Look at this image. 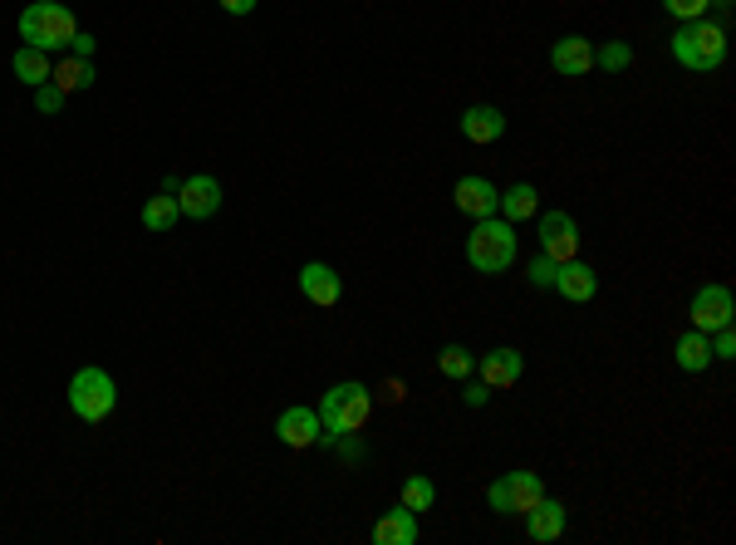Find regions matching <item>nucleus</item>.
Segmentation results:
<instances>
[{"label":"nucleus","mask_w":736,"mask_h":545,"mask_svg":"<svg viewBox=\"0 0 736 545\" xmlns=\"http://www.w3.org/2000/svg\"><path fill=\"white\" fill-rule=\"evenodd\" d=\"M521 374H525V354L521 349H487V354H477V378L481 384H491V388H511V384H521Z\"/></svg>","instance_id":"9d476101"},{"label":"nucleus","mask_w":736,"mask_h":545,"mask_svg":"<svg viewBox=\"0 0 736 545\" xmlns=\"http://www.w3.org/2000/svg\"><path fill=\"white\" fill-rule=\"evenodd\" d=\"M732 314H736V300H732L727 286H702L697 296H692V304H687L692 330H702V334H712V330H722V324H732Z\"/></svg>","instance_id":"0eeeda50"},{"label":"nucleus","mask_w":736,"mask_h":545,"mask_svg":"<svg viewBox=\"0 0 736 545\" xmlns=\"http://www.w3.org/2000/svg\"><path fill=\"white\" fill-rule=\"evenodd\" d=\"M707 6H712V0H663V10H668V15H678V20H702V15H707Z\"/></svg>","instance_id":"cd10ccee"},{"label":"nucleus","mask_w":736,"mask_h":545,"mask_svg":"<svg viewBox=\"0 0 736 545\" xmlns=\"http://www.w3.org/2000/svg\"><path fill=\"white\" fill-rule=\"evenodd\" d=\"M373 541L378 545H417V511H408V506L383 511L378 526H373Z\"/></svg>","instance_id":"a211bd4d"},{"label":"nucleus","mask_w":736,"mask_h":545,"mask_svg":"<svg viewBox=\"0 0 736 545\" xmlns=\"http://www.w3.org/2000/svg\"><path fill=\"white\" fill-rule=\"evenodd\" d=\"M452 202H457V212H461V216H471V222H481V216H497V202H501V192L491 188L487 178H457V188H452Z\"/></svg>","instance_id":"ddd939ff"},{"label":"nucleus","mask_w":736,"mask_h":545,"mask_svg":"<svg viewBox=\"0 0 736 545\" xmlns=\"http://www.w3.org/2000/svg\"><path fill=\"white\" fill-rule=\"evenodd\" d=\"M320 432H324V423H320V408H285L280 418H276V438L285 447H314L320 442Z\"/></svg>","instance_id":"9b49d317"},{"label":"nucleus","mask_w":736,"mask_h":545,"mask_svg":"<svg viewBox=\"0 0 736 545\" xmlns=\"http://www.w3.org/2000/svg\"><path fill=\"white\" fill-rule=\"evenodd\" d=\"M437 368H442L447 378H457V384H461V378L477 374V354H471L467 344H442V354H437Z\"/></svg>","instance_id":"5701e85b"},{"label":"nucleus","mask_w":736,"mask_h":545,"mask_svg":"<svg viewBox=\"0 0 736 545\" xmlns=\"http://www.w3.org/2000/svg\"><path fill=\"white\" fill-rule=\"evenodd\" d=\"M54 84H60L64 94H74V89H89V84H94V64L74 54V60H64L60 70H54Z\"/></svg>","instance_id":"b1692460"},{"label":"nucleus","mask_w":736,"mask_h":545,"mask_svg":"<svg viewBox=\"0 0 736 545\" xmlns=\"http://www.w3.org/2000/svg\"><path fill=\"white\" fill-rule=\"evenodd\" d=\"M433 501H437V487H433V477L413 472L408 482H403V506H408V511H433Z\"/></svg>","instance_id":"393cba45"},{"label":"nucleus","mask_w":736,"mask_h":545,"mask_svg":"<svg viewBox=\"0 0 736 545\" xmlns=\"http://www.w3.org/2000/svg\"><path fill=\"white\" fill-rule=\"evenodd\" d=\"M629 64H633V50L623 45V40H609V45H599V50H595V70L619 74V70H629Z\"/></svg>","instance_id":"a878e982"},{"label":"nucleus","mask_w":736,"mask_h":545,"mask_svg":"<svg viewBox=\"0 0 736 545\" xmlns=\"http://www.w3.org/2000/svg\"><path fill=\"white\" fill-rule=\"evenodd\" d=\"M216 6H222L226 15H250V10H256V0H216Z\"/></svg>","instance_id":"7c9ffc66"},{"label":"nucleus","mask_w":736,"mask_h":545,"mask_svg":"<svg viewBox=\"0 0 736 545\" xmlns=\"http://www.w3.org/2000/svg\"><path fill=\"white\" fill-rule=\"evenodd\" d=\"M35 108H40V114H60V108H64V89H60V84H40V89H35Z\"/></svg>","instance_id":"c756f323"},{"label":"nucleus","mask_w":736,"mask_h":545,"mask_svg":"<svg viewBox=\"0 0 736 545\" xmlns=\"http://www.w3.org/2000/svg\"><path fill=\"white\" fill-rule=\"evenodd\" d=\"M565 521H569V511H565V501H555V496H541L531 511H525V531H531V541H541V545L565 536Z\"/></svg>","instance_id":"dca6fc26"},{"label":"nucleus","mask_w":736,"mask_h":545,"mask_svg":"<svg viewBox=\"0 0 736 545\" xmlns=\"http://www.w3.org/2000/svg\"><path fill=\"white\" fill-rule=\"evenodd\" d=\"M541 496H545V482L535 472H506L487 487V506L497 511V516H525Z\"/></svg>","instance_id":"423d86ee"},{"label":"nucleus","mask_w":736,"mask_h":545,"mask_svg":"<svg viewBox=\"0 0 736 545\" xmlns=\"http://www.w3.org/2000/svg\"><path fill=\"white\" fill-rule=\"evenodd\" d=\"M10 70H15V79H20V84H30V89H40V84H50V79H54L50 54H45V50H35V45H20V50H15V60H10Z\"/></svg>","instance_id":"aec40b11"},{"label":"nucleus","mask_w":736,"mask_h":545,"mask_svg":"<svg viewBox=\"0 0 736 545\" xmlns=\"http://www.w3.org/2000/svg\"><path fill=\"white\" fill-rule=\"evenodd\" d=\"M555 290L565 296L569 304H589L599 296V276H595V266H585V260H565V266L555 270Z\"/></svg>","instance_id":"2eb2a0df"},{"label":"nucleus","mask_w":736,"mask_h":545,"mask_svg":"<svg viewBox=\"0 0 736 545\" xmlns=\"http://www.w3.org/2000/svg\"><path fill=\"white\" fill-rule=\"evenodd\" d=\"M178 206H182V216H192V222H206V216L222 212V182L206 178V172H196V178H182Z\"/></svg>","instance_id":"1a4fd4ad"},{"label":"nucleus","mask_w":736,"mask_h":545,"mask_svg":"<svg viewBox=\"0 0 736 545\" xmlns=\"http://www.w3.org/2000/svg\"><path fill=\"white\" fill-rule=\"evenodd\" d=\"M491 394H497V388L481 384V378H477V384H471V378H461V403H467V408H487Z\"/></svg>","instance_id":"c85d7f7f"},{"label":"nucleus","mask_w":736,"mask_h":545,"mask_svg":"<svg viewBox=\"0 0 736 545\" xmlns=\"http://www.w3.org/2000/svg\"><path fill=\"white\" fill-rule=\"evenodd\" d=\"M79 35V20H74L70 6L60 0H35V6L20 10V40L35 50H70V40Z\"/></svg>","instance_id":"7ed1b4c3"},{"label":"nucleus","mask_w":736,"mask_h":545,"mask_svg":"<svg viewBox=\"0 0 736 545\" xmlns=\"http://www.w3.org/2000/svg\"><path fill=\"white\" fill-rule=\"evenodd\" d=\"M383 398H388V403L403 398V384H398V378H388V384H383Z\"/></svg>","instance_id":"473e14b6"},{"label":"nucleus","mask_w":736,"mask_h":545,"mask_svg":"<svg viewBox=\"0 0 736 545\" xmlns=\"http://www.w3.org/2000/svg\"><path fill=\"white\" fill-rule=\"evenodd\" d=\"M541 250L555 260V266H565V260L579 256V222L569 212H545L541 216Z\"/></svg>","instance_id":"6e6552de"},{"label":"nucleus","mask_w":736,"mask_h":545,"mask_svg":"<svg viewBox=\"0 0 736 545\" xmlns=\"http://www.w3.org/2000/svg\"><path fill=\"white\" fill-rule=\"evenodd\" d=\"M461 138L467 143H501L506 138V114L497 104H471L461 114Z\"/></svg>","instance_id":"4468645a"},{"label":"nucleus","mask_w":736,"mask_h":545,"mask_svg":"<svg viewBox=\"0 0 736 545\" xmlns=\"http://www.w3.org/2000/svg\"><path fill=\"white\" fill-rule=\"evenodd\" d=\"M555 270H559V266L541 250V256L531 260V270H525V276H531V286H535V290H551V286H555Z\"/></svg>","instance_id":"bb28decb"},{"label":"nucleus","mask_w":736,"mask_h":545,"mask_svg":"<svg viewBox=\"0 0 736 545\" xmlns=\"http://www.w3.org/2000/svg\"><path fill=\"white\" fill-rule=\"evenodd\" d=\"M497 212L506 216V222H525V216H541V192H535V182H511L506 192H501Z\"/></svg>","instance_id":"6ab92c4d"},{"label":"nucleus","mask_w":736,"mask_h":545,"mask_svg":"<svg viewBox=\"0 0 736 545\" xmlns=\"http://www.w3.org/2000/svg\"><path fill=\"white\" fill-rule=\"evenodd\" d=\"M70 408L79 423H104L118 408V384L108 378V368H79L70 378Z\"/></svg>","instance_id":"39448f33"},{"label":"nucleus","mask_w":736,"mask_h":545,"mask_svg":"<svg viewBox=\"0 0 736 545\" xmlns=\"http://www.w3.org/2000/svg\"><path fill=\"white\" fill-rule=\"evenodd\" d=\"M515 256H521V242H515V226L506 216H481L477 226H471L467 236V260L471 270H481V276H501V270L515 266Z\"/></svg>","instance_id":"f257e3e1"},{"label":"nucleus","mask_w":736,"mask_h":545,"mask_svg":"<svg viewBox=\"0 0 736 545\" xmlns=\"http://www.w3.org/2000/svg\"><path fill=\"white\" fill-rule=\"evenodd\" d=\"M673 60L683 64L692 74H712L722 70V60H727V30L717 25V20H683V30L673 35Z\"/></svg>","instance_id":"f03ea898"},{"label":"nucleus","mask_w":736,"mask_h":545,"mask_svg":"<svg viewBox=\"0 0 736 545\" xmlns=\"http://www.w3.org/2000/svg\"><path fill=\"white\" fill-rule=\"evenodd\" d=\"M300 296L314 300V304H339V296H344V280H339L334 266L310 260V266H300Z\"/></svg>","instance_id":"f3484780"},{"label":"nucleus","mask_w":736,"mask_h":545,"mask_svg":"<svg viewBox=\"0 0 736 545\" xmlns=\"http://www.w3.org/2000/svg\"><path fill=\"white\" fill-rule=\"evenodd\" d=\"M70 50L79 54V60H89V54H94V35H84V30H79V35L70 40Z\"/></svg>","instance_id":"2f4dec72"},{"label":"nucleus","mask_w":736,"mask_h":545,"mask_svg":"<svg viewBox=\"0 0 736 545\" xmlns=\"http://www.w3.org/2000/svg\"><path fill=\"white\" fill-rule=\"evenodd\" d=\"M673 359H678V368H683V374H702V368L712 364V340L702 330H687L683 340L673 344Z\"/></svg>","instance_id":"412c9836"},{"label":"nucleus","mask_w":736,"mask_h":545,"mask_svg":"<svg viewBox=\"0 0 736 545\" xmlns=\"http://www.w3.org/2000/svg\"><path fill=\"white\" fill-rule=\"evenodd\" d=\"M551 70L565 74V79H585L589 70H595V45H589L585 35H565L551 45Z\"/></svg>","instance_id":"f8f14e48"},{"label":"nucleus","mask_w":736,"mask_h":545,"mask_svg":"<svg viewBox=\"0 0 736 545\" xmlns=\"http://www.w3.org/2000/svg\"><path fill=\"white\" fill-rule=\"evenodd\" d=\"M182 222V206H178V197H172V192H158V197H148L142 202V226H148V232H172V226Z\"/></svg>","instance_id":"4be33fe9"},{"label":"nucleus","mask_w":736,"mask_h":545,"mask_svg":"<svg viewBox=\"0 0 736 545\" xmlns=\"http://www.w3.org/2000/svg\"><path fill=\"white\" fill-rule=\"evenodd\" d=\"M369 413H373V394L364 384H334L320 398V423H324L320 442H334L339 432H359L369 423Z\"/></svg>","instance_id":"20e7f679"}]
</instances>
